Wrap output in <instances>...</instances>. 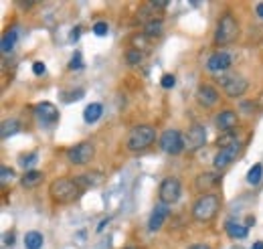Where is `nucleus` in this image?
Listing matches in <instances>:
<instances>
[{"mask_svg":"<svg viewBox=\"0 0 263 249\" xmlns=\"http://www.w3.org/2000/svg\"><path fill=\"white\" fill-rule=\"evenodd\" d=\"M49 193H51V199L55 203H73L81 197L83 189L79 186L77 180H71V178H57L51 182L49 186Z\"/></svg>","mask_w":263,"mask_h":249,"instance_id":"1","label":"nucleus"},{"mask_svg":"<svg viewBox=\"0 0 263 249\" xmlns=\"http://www.w3.org/2000/svg\"><path fill=\"white\" fill-rule=\"evenodd\" d=\"M219 209H221V199L217 195H202L192 205V215H194L196 221L207 223V221L215 219L217 213H219Z\"/></svg>","mask_w":263,"mask_h":249,"instance_id":"2","label":"nucleus"},{"mask_svg":"<svg viewBox=\"0 0 263 249\" xmlns=\"http://www.w3.org/2000/svg\"><path fill=\"white\" fill-rule=\"evenodd\" d=\"M154 140H156V132H154L152 126H136V128L128 134L126 146H128V150H132V152H140V150H146L148 146H152Z\"/></svg>","mask_w":263,"mask_h":249,"instance_id":"3","label":"nucleus"},{"mask_svg":"<svg viewBox=\"0 0 263 249\" xmlns=\"http://www.w3.org/2000/svg\"><path fill=\"white\" fill-rule=\"evenodd\" d=\"M239 33V24L237 20L233 18V14H225L221 16L219 24H217V33H215V43L217 45H227L231 41H235Z\"/></svg>","mask_w":263,"mask_h":249,"instance_id":"4","label":"nucleus"},{"mask_svg":"<svg viewBox=\"0 0 263 249\" xmlns=\"http://www.w3.org/2000/svg\"><path fill=\"white\" fill-rule=\"evenodd\" d=\"M182 195V184L178 178H174V176H168L160 182V189H158V197H160V203L164 205H172V203H176Z\"/></svg>","mask_w":263,"mask_h":249,"instance_id":"5","label":"nucleus"},{"mask_svg":"<svg viewBox=\"0 0 263 249\" xmlns=\"http://www.w3.org/2000/svg\"><path fill=\"white\" fill-rule=\"evenodd\" d=\"M93 156H95V148H93L91 142H79L77 146L67 150V158L75 166H83L87 162H91Z\"/></svg>","mask_w":263,"mask_h":249,"instance_id":"6","label":"nucleus"},{"mask_svg":"<svg viewBox=\"0 0 263 249\" xmlns=\"http://www.w3.org/2000/svg\"><path fill=\"white\" fill-rule=\"evenodd\" d=\"M160 148L166 154H180L186 148V140L182 138V134L178 130H164L160 136Z\"/></svg>","mask_w":263,"mask_h":249,"instance_id":"7","label":"nucleus"},{"mask_svg":"<svg viewBox=\"0 0 263 249\" xmlns=\"http://www.w3.org/2000/svg\"><path fill=\"white\" fill-rule=\"evenodd\" d=\"M239 152H241V144H239V140H237L235 144L227 146V148H221V150L217 152L215 160H213L215 168H225V166H229L233 160H235V158L239 156Z\"/></svg>","mask_w":263,"mask_h":249,"instance_id":"8","label":"nucleus"},{"mask_svg":"<svg viewBox=\"0 0 263 249\" xmlns=\"http://www.w3.org/2000/svg\"><path fill=\"white\" fill-rule=\"evenodd\" d=\"M207 144V130L200 124H194V126L188 130V136H186V148L188 150H198Z\"/></svg>","mask_w":263,"mask_h":249,"instance_id":"9","label":"nucleus"},{"mask_svg":"<svg viewBox=\"0 0 263 249\" xmlns=\"http://www.w3.org/2000/svg\"><path fill=\"white\" fill-rule=\"evenodd\" d=\"M231 63H233V57H231L227 51H219V53H215V55L209 57L207 69H209V71H215V73H221V71L229 69Z\"/></svg>","mask_w":263,"mask_h":249,"instance_id":"10","label":"nucleus"},{"mask_svg":"<svg viewBox=\"0 0 263 249\" xmlns=\"http://www.w3.org/2000/svg\"><path fill=\"white\" fill-rule=\"evenodd\" d=\"M247 91V81L239 75H231L225 79V93L229 98H239Z\"/></svg>","mask_w":263,"mask_h":249,"instance_id":"11","label":"nucleus"},{"mask_svg":"<svg viewBox=\"0 0 263 249\" xmlns=\"http://www.w3.org/2000/svg\"><path fill=\"white\" fill-rule=\"evenodd\" d=\"M168 215H170V207L164 205V203H158V205L154 207L152 215H150L148 229H150V231H158V229H162V225H164V221H166V217H168Z\"/></svg>","mask_w":263,"mask_h":249,"instance_id":"12","label":"nucleus"},{"mask_svg":"<svg viewBox=\"0 0 263 249\" xmlns=\"http://www.w3.org/2000/svg\"><path fill=\"white\" fill-rule=\"evenodd\" d=\"M196 100H198V104L200 106H204V108H211V106H215L217 104V100H219V91L213 87V85H200L198 89H196Z\"/></svg>","mask_w":263,"mask_h":249,"instance_id":"13","label":"nucleus"},{"mask_svg":"<svg viewBox=\"0 0 263 249\" xmlns=\"http://www.w3.org/2000/svg\"><path fill=\"white\" fill-rule=\"evenodd\" d=\"M37 116H39V120L43 124H49V126H53V124L59 120V110H57L53 104H49V102H43V104L37 106Z\"/></svg>","mask_w":263,"mask_h":249,"instance_id":"14","label":"nucleus"},{"mask_svg":"<svg viewBox=\"0 0 263 249\" xmlns=\"http://www.w3.org/2000/svg\"><path fill=\"white\" fill-rule=\"evenodd\" d=\"M215 124H217V128L223 130V132H233V128L237 126V114L231 112V110H225L217 116Z\"/></svg>","mask_w":263,"mask_h":249,"instance_id":"15","label":"nucleus"},{"mask_svg":"<svg viewBox=\"0 0 263 249\" xmlns=\"http://www.w3.org/2000/svg\"><path fill=\"white\" fill-rule=\"evenodd\" d=\"M219 180H221V174H217V172H202V174L196 176L194 186L198 191H209L211 186H215Z\"/></svg>","mask_w":263,"mask_h":249,"instance_id":"16","label":"nucleus"},{"mask_svg":"<svg viewBox=\"0 0 263 249\" xmlns=\"http://www.w3.org/2000/svg\"><path fill=\"white\" fill-rule=\"evenodd\" d=\"M43 172L41 170H26L24 176L20 178V184L24 186V189H33V186H39L43 182Z\"/></svg>","mask_w":263,"mask_h":249,"instance_id":"17","label":"nucleus"},{"mask_svg":"<svg viewBox=\"0 0 263 249\" xmlns=\"http://www.w3.org/2000/svg\"><path fill=\"white\" fill-rule=\"evenodd\" d=\"M225 229H227V233H229L231 239H245L249 235V229L243 227V225H239V223H235V221H227Z\"/></svg>","mask_w":263,"mask_h":249,"instance_id":"18","label":"nucleus"},{"mask_svg":"<svg viewBox=\"0 0 263 249\" xmlns=\"http://www.w3.org/2000/svg\"><path fill=\"white\" fill-rule=\"evenodd\" d=\"M101 114H103V106L101 104H89L83 110V120L87 124H93V122H97L101 118Z\"/></svg>","mask_w":263,"mask_h":249,"instance_id":"19","label":"nucleus"},{"mask_svg":"<svg viewBox=\"0 0 263 249\" xmlns=\"http://www.w3.org/2000/svg\"><path fill=\"white\" fill-rule=\"evenodd\" d=\"M43 243H45V237H43V233H39V231H28V233L24 235V247H26V249H41Z\"/></svg>","mask_w":263,"mask_h":249,"instance_id":"20","label":"nucleus"},{"mask_svg":"<svg viewBox=\"0 0 263 249\" xmlns=\"http://www.w3.org/2000/svg\"><path fill=\"white\" fill-rule=\"evenodd\" d=\"M20 130V122L18 120H4L2 126H0V136H2V140L14 136L16 132Z\"/></svg>","mask_w":263,"mask_h":249,"instance_id":"21","label":"nucleus"},{"mask_svg":"<svg viewBox=\"0 0 263 249\" xmlns=\"http://www.w3.org/2000/svg\"><path fill=\"white\" fill-rule=\"evenodd\" d=\"M16 39H18V33H16V28H10V30H6L4 33V37H2V53H10L12 49H14V45H16Z\"/></svg>","mask_w":263,"mask_h":249,"instance_id":"22","label":"nucleus"},{"mask_svg":"<svg viewBox=\"0 0 263 249\" xmlns=\"http://www.w3.org/2000/svg\"><path fill=\"white\" fill-rule=\"evenodd\" d=\"M261 176H263V164L257 162V164H253V166L249 168V172H247V182L255 186V184L261 182Z\"/></svg>","mask_w":263,"mask_h":249,"instance_id":"23","label":"nucleus"},{"mask_svg":"<svg viewBox=\"0 0 263 249\" xmlns=\"http://www.w3.org/2000/svg\"><path fill=\"white\" fill-rule=\"evenodd\" d=\"M162 20L160 18H152L150 22H146V28H144V33L148 35V37H158L162 35Z\"/></svg>","mask_w":263,"mask_h":249,"instance_id":"24","label":"nucleus"},{"mask_svg":"<svg viewBox=\"0 0 263 249\" xmlns=\"http://www.w3.org/2000/svg\"><path fill=\"white\" fill-rule=\"evenodd\" d=\"M142 59H144V55H142V51H140V49H132V51H128V53H126V61H128V65H138V63H142Z\"/></svg>","mask_w":263,"mask_h":249,"instance_id":"25","label":"nucleus"},{"mask_svg":"<svg viewBox=\"0 0 263 249\" xmlns=\"http://www.w3.org/2000/svg\"><path fill=\"white\" fill-rule=\"evenodd\" d=\"M91 30L97 35V37H105L107 33H109V26H107V22H103V20H99V22H95L93 26H91Z\"/></svg>","mask_w":263,"mask_h":249,"instance_id":"26","label":"nucleus"},{"mask_svg":"<svg viewBox=\"0 0 263 249\" xmlns=\"http://www.w3.org/2000/svg\"><path fill=\"white\" fill-rule=\"evenodd\" d=\"M162 87L164 89H170V87H174V85H176V77H174V75H170V73H166L164 77H162Z\"/></svg>","mask_w":263,"mask_h":249,"instance_id":"27","label":"nucleus"},{"mask_svg":"<svg viewBox=\"0 0 263 249\" xmlns=\"http://www.w3.org/2000/svg\"><path fill=\"white\" fill-rule=\"evenodd\" d=\"M35 162H37V154H28V156H22V158H20V164H22L24 168L33 166Z\"/></svg>","mask_w":263,"mask_h":249,"instance_id":"28","label":"nucleus"},{"mask_svg":"<svg viewBox=\"0 0 263 249\" xmlns=\"http://www.w3.org/2000/svg\"><path fill=\"white\" fill-rule=\"evenodd\" d=\"M71 69H81L83 67V61H81V53H75L73 59H71V63H69Z\"/></svg>","mask_w":263,"mask_h":249,"instance_id":"29","label":"nucleus"},{"mask_svg":"<svg viewBox=\"0 0 263 249\" xmlns=\"http://www.w3.org/2000/svg\"><path fill=\"white\" fill-rule=\"evenodd\" d=\"M0 174H2V176H0V178H2V182H8V180L14 176L12 168H8V166H2V168H0Z\"/></svg>","mask_w":263,"mask_h":249,"instance_id":"30","label":"nucleus"},{"mask_svg":"<svg viewBox=\"0 0 263 249\" xmlns=\"http://www.w3.org/2000/svg\"><path fill=\"white\" fill-rule=\"evenodd\" d=\"M33 73H35V75H43V73H45V65L41 63V61H37V63L33 65Z\"/></svg>","mask_w":263,"mask_h":249,"instance_id":"31","label":"nucleus"},{"mask_svg":"<svg viewBox=\"0 0 263 249\" xmlns=\"http://www.w3.org/2000/svg\"><path fill=\"white\" fill-rule=\"evenodd\" d=\"M79 35H81V26H75V28L71 30V35H69V39H71V41H77V39H79Z\"/></svg>","mask_w":263,"mask_h":249,"instance_id":"32","label":"nucleus"},{"mask_svg":"<svg viewBox=\"0 0 263 249\" xmlns=\"http://www.w3.org/2000/svg\"><path fill=\"white\" fill-rule=\"evenodd\" d=\"M241 110H243L245 114H251V112L255 110V106H253L251 102H245V104H241Z\"/></svg>","mask_w":263,"mask_h":249,"instance_id":"33","label":"nucleus"},{"mask_svg":"<svg viewBox=\"0 0 263 249\" xmlns=\"http://www.w3.org/2000/svg\"><path fill=\"white\" fill-rule=\"evenodd\" d=\"M4 243H6V245H12V243H14V235H12V233H6V235H4Z\"/></svg>","mask_w":263,"mask_h":249,"instance_id":"34","label":"nucleus"},{"mask_svg":"<svg viewBox=\"0 0 263 249\" xmlns=\"http://www.w3.org/2000/svg\"><path fill=\"white\" fill-rule=\"evenodd\" d=\"M255 12H257L259 18H263V2H259V4L255 6Z\"/></svg>","mask_w":263,"mask_h":249,"instance_id":"35","label":"nucleus"},{"mask_svg":"<svg viewBox=\"0 0 263 249\" xmlns=\"http://www.w3.org/2000/svg\"><path fill=\"white\" fill-rule=\"evenodd\" d=\"M188 249H211L209 245H204V243H196V245H190Z\"/></svg>","mask_w":263,"mask_h":249,"instance_id":"36","label":"nucleus"},{"mask_svg":"<svg viewBox=\"0 0 263 249\" xmlns=\"http://www.w3.org/2000/svg\"><path fill=\"white\" fill-rule=\"evenodd\" d=\"M107 223H109V219H107V217H105V219H101V223H99V225H97V231H103V229H105V225H107Z\"/></svg>","mask_w":263,"mask_h":249,"instance_id":"37","label":"nucleus"},{"mask_svg":"<svg viewBox=\"0 0 263 249\" xmlns=\"http://www.w3.org/2000/svg\"><path fill=\"white\" fill-rule=\"evenodd\" d=\"M247 227H251V225H255V217H247V223H245Z\"/></svg>","mask_w":263,"mask_h":249,"instance_id":"38","label":"nucleus"},{"mask_svg":"<svg viewBox=\"0 0 263 249\" xmlns=\"http://www.w3.org/2000/svg\"><path fill=\"white\" fill-rule=\"evenodd\" d=\"M253 249H263V241H257V243H253Z\"/></svg>","mask_w":263,"mask_h":249,"instance_id":"39","label":"nucleus"},{"mask_svg":"<svg viewBox=\"0 0 263 249\" xmlns=\"http://www.w3.org/2000/svg\"><path fill=\"white\" fill-rule=\"evenodd\" d=\"M126 249H138V247H126Z\"/></svg>","mask_w":263,"mask_h":249,"instance_id":"40","label":"nucleus"}]
</instances>
